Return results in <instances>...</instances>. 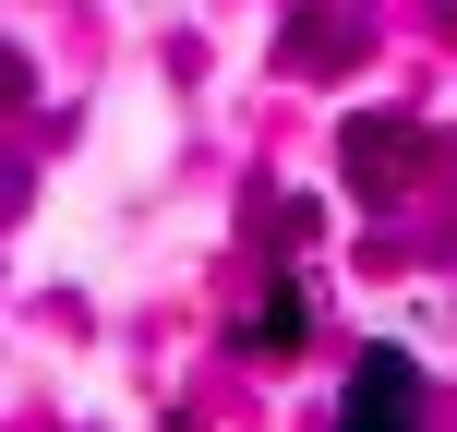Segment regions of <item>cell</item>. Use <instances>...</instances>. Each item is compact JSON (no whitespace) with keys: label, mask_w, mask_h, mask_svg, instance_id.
<instances>
[{"label":"cell","mask_w":457,"mask_h":432,"mask_svg":"<svg viewBox=\"0 0 457 432\" xmlns=\"http://www.w3.org/2000/svg\"><path fill=\"white\" fill-rule=\"evenodd\" d=\"M337 432H421V372L397 348H361V385H349Z\"/></svg>","instance_id":"obj_1"}]
</instances>
